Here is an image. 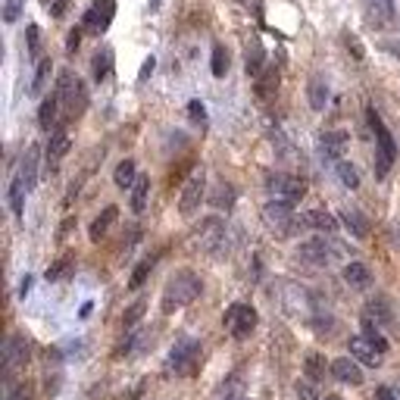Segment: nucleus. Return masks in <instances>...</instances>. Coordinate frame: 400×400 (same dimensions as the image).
Here are the masks:
<instances>
[{
  "label": "nucleus",
  "instance_id": "1",
  "mask_svg": "<svg viewBox=\"0 0 400 400\" xmlns=\"http://www.w3.org/2000/svg\"><path fill=\"white\" fill-rule=\"evenodd\" d=\"M200 291H203L200 275H194L191 269H178L163 288V310L172 313L178 307H188V303H194L200 297Z\"/></svg>",
  "mask_w": 400,
  "mask_h": 400
},
{
  "label": "nucleus",
  "instance_id": "2",
  "mask_svg": "<svg viewBox=\"0 0 400 400\" xmlns=\"http://www.w3.org/2000/svg\"><path fill=\"white\" fill-rule=\"evenodd\" d=\"M366 119H369V128L375 132V178H384L391 172V166H394V159H397V144H394V138H391L388 128H384L382 116L375 113V107L366 110Z\"/></svg>",
  "mask_w": 400,
  "mask_h": 400
},
{
  "label": "nucleus",
  "instance_id": "3",
  "mask_svg": "<svg viewBox=\"0 0 400 400\" xmlns=\"http://www.w3.org/2000/svg\"><path fill=\"white\" fill-rule=\"evenodd\" d=\"M56 97H60V104H63V110H66L69 119L82 116L85 107H88V91H85V82L72 75L69 69H63L60 78H56Z\"/></svg>",
  "mask_w": 400,
  "mask_h": 400
},
{
  "label": "nucleus",
  "instance_id": "4",
  "mask_svg": "<svg viewBox=\"0 0 400 400\" xmlns=\"http://www.w3.org/2000/svg\"><path fill=\"white\" fill-rule=\"evenodd\" d=\"M222 325L229 329L231 338H238V341L250 338V332L257 329V310L250 303H231L222 316Z\"/></svg>",
  "mask_w": 400,
  "mask_h": 400
},
{
  "label": "nucleus",
  "instance_id": "5",
  "mask_svg": "<svg viewBox=\"0 0 400 400\" xmlns=\"http://www.w3.org/2000/svg\"><path fill=\"white\" fill-rule=\"evenodd\" d=\"M266 191L272 194V198H279V200L297 203L303 194H307V185H303V178L288 176V172H269L266 176Z\"/></svg>",
  "mask_w": 400,
  "mask_h": 400
},
{
  "label": "nucleus",
  "instance_id": "6",
  "mask_svg": "<svg viewBox=\"0 0 400 400\" xmlns=\"http://www.w3.org/2000/svg\"><path fill=\"white\" fill-rule=\"evenodd\" d=\"M338 253L341 247L334 241H325V238H310L297 247V260H303L307 266H329Z\"/></svg>",
  "mask_w": 400,
  "mask_h": 400
},
{
  "label": "nucleus",
  "instance_id": "7",
  "mask_svg": "<svg viewBox=\"0 0 400 400\" xmlns=\"http://www.w3.org/2000/svg\"><path fill=\"white\" fill-rule=\"evenodd\" d=\"M116 16V0H91V6L82 16V28L88 35H104Z\"/></svg>",
  "mask_w": 400,
  "mask_h": 400
},
{
  "label": "nucleus",
  "instance_id": "8",
  "mask_svg": "<svg viewBox=\"0 0 400 400\" xmlns=\"http://www.w3.org/2000/svg\"><path fill=\"white\" fill-rule=\"evenodd\" d=\"M198 356H200V341H194V338H181L176 347H172V353H169V366H172V372H178V375H191L194 372V366H198Z\"/></svg>",
  "mask_w": 400,
  "mask_h": 400
},
{
  "label": "nucleus",
  "instance_id": "9",
  "mask_svg": "<svg viewBox=\"0 0 400 400\" xmlns=\"http://www.w3.org/2000/svg\"><path fill=\"white\" fill-rule=\"evenodd\" d=\"M203 198H207V176H203V169H198L191 178L185 181V188H181V200H178L181 216H194V213H198Z\"/></svg>",
  "mask_w": 400,
  "mask_h": 400
},
{
  "label": "nucleus",
  "instance_id": "10",
  "mask_svg": "<svg viewBox=\"0 0 400 400\" xmlns=\"http://www.w3.org/2000/svg\"><path fill=\"white\" fill-rule=\"evenodd\" d=\"M28 360V338L23 334H10L4 344V375H6V384H10L13 372H16L19 366H25Z\"/></svg>",
  "mask_w": 400,
  "mask_h": 400
},
{
  "label": "nucleus",
  "instance_id": "11",
  "mask_svg": "<svg viewBox=\"0 0 400 400\" xmlns=\"http://www.w3.org/2000/svg\"><path fill=\"white\" fill-rule=\"evenodd\" d=\"M347 141H351L347 132H325L319 138V154H322L325 163H341V157L347 150Z\"/></svg>",
  "mask_w": 400,
  "mask_h": 400
},
{
  "label": "nucleus",
  "instance_id": "12",
  "mask_svg": "<svg viewBox=\"0 0 400 400\" xmlns=\"http://www.w3.org/2000/svg\"><path fill=\"white\" fill-rule=\"evenodd\" d=\"M38 159H41V150H38V144H32V147L23 154V163H19V169H16V176L25 181L28 194H32L35 185H38Z\"/></svg>",
  "mask_w": 400,
  "mask_h": 400
},
{
  "label": "nucleus",
  "instance_id": "13",
  "mask_svg": "<svg viewBox=\"0 0 400 400\" xmlns=\"http://www.w3.org/2000/svg\"><path fill=\"white\" fill-rule=\"evenodd\" d=\"M66 154H69L66 128H54V135H50V141H47V172H56V166H60V159Z\"/></svg>",
  "mask_w": 400,
  "mask_h": 400
},
{
  "label": "nucleus",
  "instance_id": "14",
  "mask_svg": "<svg viewBox=\"0 0 400 400\" xmlns=\"http://www.w3.org/2000/svg\"><path fill=\"white\" fill-rule=\"evenodd\" d=\"M332 375L344 384H363V369L353 356H341V360L332 363Z\"/></svg>",
  "mask_w": 400,
  "mask_h": 400
},
{
  "label": "nucleus",
  "instance_id": "15",
  "mask_svg": "<svg viewBox=\"0 0 400 400\" xmlns=\"http://www.w3.org/2000/svg\"><path fill=\"white\" fill-rule=\"evenodd\" d=\"M351 356L356 363H363V366H378V360H382V353H378L363 334H353L351 338Z\"/></svg>",
  "mask_w": 400,
  "mask_h": 400
},
{
  "label": "nucleus",
  "instance_id": "16",
  "mask_svg": "<svg viewBox=\"0 0 400 400\" xmlns=\"http://www.w3.org/2000/svg\"><path fill=\"white\" fill-rule=\"evenodd\" d=\"M307 97H310V107H313L316 113H322V110H325V104H329V82H325L322 72H316V75L310 78Z\"/></svg>",
  "mask_w": 400,
  "mask_h": 400
},
{
  "label": "nucleus",
  "instance_id": "17",
  "mask_svg": "<svg viewBox=\"0 0 400 400\" xmlns=\"http://www.w3.org/2000/svg\"><path fill=\"white\" fill-rule=\"evenodd\" d=\"M244 66H247V75H253V78L263 75V69H266V50H263V44H260L257 38H253L250 44H247Z\"/></svg>",
  "mask_w": 400,
  "mask_h": 400
},
{
  "label": "nucleus",
  "instance_id": "18",
  "mask_svg": "<svg viewBox=\"0 0 400 400\" xmlns=\"http://www.w3.org/2000/svg\"><path fill=\"white\" fill-rule=\"evenodd\" d=\"M344 281L351 288H356V291H366L369 285H372V272H369V266L366 263H347L344 266Z\"/></svg>",
  "mask_w": 400,
  "mask_h": 400
},
{
  "label": "nucleus",
  "instance_id": "19",
  "mask_svg": "<svg viewBox=\"0 0 400 400\" xmlns=\"http://www.w3.org/2000/svg\"><path fill=\"white\" fill-rule=\"evenodd\" d=\"M113 47H100L97 54H94V60H91V72H94V82H107V78H110V72H113Z\"/></svg>",
  "mask_w": 400,
  "mask_h": 400
},
{
  "label": "nucleus",
  "instance_id": "20",
  "mask_svg": "<svg viewBox=\"0 0 400 400\" xmlns=\"http://www.w3.org/2000/svg\"><path fill=\"white\" fill-rule=\"evenodd\" d=\"M60 97H56V91L54 94H47V97L44 100H41V110H38V126L41 128H47V132H50V128H54L56 126V113H60Z\"/></svg>",
  "mask_w": 400,
  "mask_h": 400
},
{
  "label": "nucleus",
  "instance_id": "21",
  "mask_svg": "<svg viewBox=\"0 0 400 400\" xmlns=\"http://www.w3.org/2000/svg\"><path fill=\"white\" fill-rule=\"evenodd\" d=\"M341 222H344L347 231H351L353 238H360V241L369 235V222H366V216H363L360 210H351V207L341 210Z\"/></svg>",
  "mask_w": 400,
  "mask_h": 400
},
{
  "label": "nucleus",
  "instance_id": "22",
  "mask_svg": "<svg viewBox=\"0 0 400 400\" xmlns=\"http://www.w3.org/2000/svg\"><path fill=\"white\" fill-rule=\"evenodd\" d=\"M366 316L375 319L378 325H391V322H394V310H391V301H388V297H372V301H369V307H366Z\"/></svg>",
  "mask_w": 400,
  "mask_h": 400
},
{
  "label": "nucleus",
  "instance_id": "23",
  "mask_svg": "<svg viewBox=\"0 0 400 400\" xmlns=\"http://www.w3.org/2000/svg\"><path fill=\"white\" fill-rule=\"evenodd\" d=\"M369 16H372V23L382 28V25H391L394 23V0H369Z\"/></svg>",
  "mask_w": 400,
  "mask_h": 400
},
{
  "label": "nucleus",
  "instance_id": "24",
  "mask_svg": "<svg viewBox=\"0 0 400 400\" xmlns=\"http://www.w3.org/2000/svg\"><path fill=\"white\" fill-rule=\"evenodd\" d=\"M363 338H366L369 341V344H372L375 347V351L378 353H388V338H384V334H382V329H378V322H375V319H369V316H363Z\"/></svg>",
  "mask_w": 400,
  "mask_h": 400
},
{
  "label": "nucleus",
  "instance_id": "25",
  "mask_svg": "<svg viewBox=\"0 0 400 400\" xmlns=\"http://www.w3.org/2000/svg\"><path fill=\"white\" fill-rule=\"evenodd\" d=\"M301 222L307 225V229H316V231H334V216L325 213V210H310V213L301 216Z\"/></svg>",
  "mask_w": 400,
  "mask_h": 400
},
{
  "label": "nucleus",
  "instance_id": "26",
  "mask_svg": "<svg viewBox=\"0 0 400 400\" xmlns=\"http://www.w3.org/2000/svg\"><path fill=\"white\" fill-rule=\"evenodd\" d=\"M116 216H119V210L116 207H104V213L97 216V219L91 222V229H88V235H91V241H100V238L110 231V225L116 222Z\"/></svg>",
  "mask_w": 400,
  "mask_h": 400
},
{
  "label": "nucleus",
  "instance_id": "27",
  "mask_svg": "<svg viewBox=\"0 0 400 400\" xmlns=\"http://www.w3.org/2000/svg\"><path fill=\"white\" fill-rule=\"evenodd\" d=\"M210 203H213L216 210H225V213H229V210L235 207V188H231L229 181H219V185H216V191L210 194Z\"/></svg>",
  "mask_w": 400,
  "mask_h": 400
},
{
  "label": "nucleus",
  "instance_id": "28",
  "mask_svg": "<svg viewBox=\"0 0 400 400\" xmlns=\"http://www.w3.org/2000/svg\"><path fill=\"white\" fill-rule=\"evenodd\" d=\"M50 72H54V63H50L47 56H44V60H41L38 66H35V78H32V88H28V94H32V97H38V94L44 91V88H47V82H50Z\"/></svg>",
  "mask_w": 400,
  "mask_h": 400
},
{
  "label": "nucleus",
  "instance_id": "29",
  "mask_svg": "<svg viewBox=\"0 0 400 400\" xmlns=\"http://www.w3.org/2000/svg\"><path fill=\"white\" fill-rule=\"evenodd\" d=\"M25 194H28L25 181L19 178V176H13V181H10V210H13V216H16V219H23V200H25Z\"/></svg>",
  "mask_w": 400,
  "mask_h": 400
},
{
  "label": "nucleus",
  "instance_id": "30",
  "mask_svg": "<svg viewBox=\"0 0 400 400\" xmlns=\"http://www.w3.org/2000/svg\"><path fill=\"white\" fill-rule=\"evenodd\" d=\"M325 366H329V363H325V356H319V353H307V356H303V372H307V378H310L313 384L325 378Z\"/></svg>",
  "mask_w": 400,
  "mask_h": 400
},
{
  "label": "nucleus",
  "instance_id": "31",
  "mask_svg": "<svg viewBox=\"0 0 400 400\" xmlns=\"http://www.w3.org/2000/svg\"><path fill=\"white\" fill-rule=\"evenodd\" d=\"M113 181L119 188H135V181H138V169H135V159H122L119 166H116V176Z\"/></svg>",
  "mask_w": 400,
  "mask_h": 400
},
{
  "label": "nucleus",
  "instance_id": "32",
  "mask_svg": "<svg viewBox=\"0 0 400 400\" xmlns=\"http://www.w3.org/2000/svg\"><path fill=\"white\" fill-rule=\"evenodd\" d=\"M147 194H150V178L138 176L135 188H132V210L135 213H144V207H147Z\"/></svg>",
  "mask_w": 400,
  "mask_h": 400
},
{
  "label": "nucleus",
  "instance_id": "33",
  "mask_svg": "<svg viewBox=\"0 0 400 400\" xmlns=\"http://www.w3.org/2000/svg\"><path fill=\"white\" fill-rule=\"evenodd\" d=\"M154 266H157V257H147V260H141V263L135 266L132 279H128V288H132V291H138V288H141L144 281H147V275L154 272Z\"/></svg>",
  "mask_w": 400,
  "mask_h": 400
},
{
  "label": "nucleus",
  "instance_id": "34",
  "mask_svg": "<svg viewBox=\"0 0 400 400\" xmlns=\"http://www.w3.org/2000/svg\"><path fill=\"white\" fill-rule=\"evenodd\" d=\"M275 88H279V69H263V75L257 78V94L260 97H269V94H272Z\"/></svg>",
  "mask_w": 400,
  "mask_h": 400
},
{
  "label": "nucleus",
  "instance_id": "35",
  "mask_svg": "<svg viewBox=\"0 0 400 400\" xmlns=\"http://www.w3.org/2000/svg\"><path fill=\"white\" fill-rule=\"evenodd\" d=\"M334 169H338V178L344 181L347 188H360V172H356V166H353V163H347V159H341V163L334 166Z\"/></svg>",
  "mask_w": 400,
  "mask_h": 400
},
{
  "label": "nucleus",
  "instance_id": "36",
  "mask_svg": "<svg viewBox=\"0 0 400 400\" xmlns=\"http://www.w3.org/2000/svg\"><path fill=\"white\" fill-rule=\"evenodd\" d=\"M210 66H213L216 78H225V72H229V50H225L222 44L213 47V63H210Z\"/></svg>",
  "mask_w": 400,
  "mask_h": 400
},
{
  "label": "nucleus",
  "instance_id": "37",
  "mask_svg": "<svg viewBox=\"0 0 400 400\" xmlns=\"http://www.w3.org/2000/svg\"><path fill=\"white\" fill-rule=\"evenodd\" d=\"M144 310H147V303H144V301H135L132 307H128L126 313H122V325H126V329H135V325L141 322Z\"/></svg>",
  "mask_w": 400,
  "mask_h": 400
},
{
  "label": "nucleus",
  "instance_id": "38",
  "mask_svg": "<svg viewBox=\"0 0 400 400\" xmlns=\"http://www.w3.org/2000/svg\"><path fill=\"white\" fill-rule=\"evenodd\" d=\"M25 38H28V56L41 63L44 56H41V32H38V25H28L25 28Z\"/></svg>",
  "mask_w": 400,
  "mask_h": 400
},
{
  "label": "nucleus",
  "instance_id": "39",
  "mask_svg": "<svg viewBox=\"0 0 400 400\" xmlns=\"http://www.w3.org/2000/svg\"><path fill=\"white\" fill-rule=\"evenodd\" d=\"M69 269H72V257H60L54 266L47 269V275H44V279H47V281H60L63 275L69 272Z\"/></svg>",
  "mask_w": 400,
  "mask_h": 400
},
{
  "label": "nucleus",
  "instance_id": "40",
  "mask_svg": "<svg viewBox=\"0 0 400 400\" xmlns=\"http://www.w3.org/2000/svg\"><path fill=\"white\" fill-rule=\"evenodd\" d=\"M25 10V0H4V23H16Z\"/></svg>",
  "mask_w": 400,
  "mask_h": 400
},
{
  "label": "nucleus",
  "instance_id": "41",
  "mask_svg": "<svg viewBox=\"0 0 400 400\" xmlns=\"http://www.w3.org/2000/svg\"><path fill=\"white\" fill-rule=\"evenodd\" d=\"M294 391H297V400H322V397H319V388L310 382V378L297 382V384H294Z\"/></svg>",
  "mask_w": 400,
  "mask_h": 400
},
{
  "label": "nucleus",
  "instance_id": "42",
  "mask_svg": "<svg viewBox=\"0 0 400 400\" xmlns=\"http://www.w3.org/2000/svg\"><path fill=\"white\" fill-rule=\"evenodd\" d=\"M141 341H144V332H132V334H126V338H122V344L119 347H116V353H132L135 351V347L138 344H141Z\"/></svg>",
  "mask_w": 400,
  "mask_h": 400
},
{
  "label": "nucleus",
  "instance_id": "43",
  "mask_svg": "<svg viewBox=\"0 0 400 400\" xmlns=\"http://www.w3.org/2000/svg\"><path fill=\"white\" fill-rule=\"evenodd\" d=\"M188 116H191L194 122H207V107H203L200 100H191V104H188Z\"/></svg>",
  "mask_w": 400,
  "mask_h": 400
},
{
  "label": "nucleus",
  "instance_id": "44",
  "mask_svg": "<svg viewBox=\"0 0 400 400\" xmlns=\"http://www.w3.org/2000/svg\"><path fill=\"white\" fill-rule=\"evenodd\" d=\"M82 35H85V28H72V32H69V38H66L69 54H75V50H78V44H82Z\"/></svg>",
  "mask_w": 400,
  "mask_h": 400
},
{
  "label": "nucleus",
  "instance_id": "45",
  "mask_svg": "<svg viewBox=\"0 0 400 400\" xmlns=\"http://www.w3.org/2000/svg\"><path fill=\"white\" fill-rule=\"evenodd\" d=\"M154 69H157V60H154V56H147V60H144V66H141V75H138V82L144 85L150 75H154Z\"/></svg>",
  "mask_w": 400,
  "mask_h": 400
},
{
  "label": "nucleus",
  "instance_id": "46",
  "mask_svg": "<svg viewBox=\"0 0 400 400\" xmlns=\"http://www.w3.org/2000/svg\"><path fill=\"white\" fill-rule=\"evenodd\" d=\"M66 10H69V0H54V6H50V16L60 19Z\"/></svg>",
  "mask_w": 400,
  "mask_h": 400
},
{
  "label": "nucleus",
  "instance_id": "47",
  "mask_svg": "<svg viewBox=\"0 0 400 400\" xmlns=\"http://www.w3.org/2000/svg\"><path fill=\"white\" fill-rule=\"evenodd\" d=\"M375 400H397V394L388 388V384H378V388H375Z\"/></svg>",
  "mask_w": 400,
  "mask_h": 400
},
{
  "label": "nucleus",
  "instance_id": "48",
  "mask_svg": "<svg viewBox=\"0 0 400 400\" xmlns=\"http://www.w3.org/2000/svg\"><path fill=\"white\" fill-rule=\"evenodd\" d=\"M344 41H347V47L353 50V56H356V60H363V47H360V41H356L353 35H344Z\"/></svg>",
  "mask_w": 400,
  "mask_h": 400
},
{
  "label": "nucleus",
  "instance_id": "49",
  "mask_svg": "<svg viewBox=\"0 0 400 400\" xmlns=\"http://www.w3.org/2000/svg\"><path fill=\"white\" fill-rule=\"evenodd\" d=\"M28 291H32V275H25V279H23V288H19V297H25Z\"/></svg>",
  "mask_w": 400,
  "mask_h": 400
},
{
  "label": "nucleus",
  "instance_id": "50",
  "mask_svg": "<svg viewBox=\"0 0 400 400\" xmlns=\"http://www.w3.org/2000/svg\"><path fill=\"white\" fill-rule=\"evenodd\" d=\"M382 47H384V50H391V54H394V56H400V44H397V41H384Z\"/></svg>",
  "mask_w": 400,
  "mask_h": 400
},
{
  "label": "nucleus",
  "instance_id": "51",
  "mask_svg": "<svg viewBox=\"0 0 400 400\" xmlns=\"http://www.w3.org/2000/svg\"><path fill=\"white\" fill-rule=\"evenodd\" d=\"M150 10H159V0H150Z\"/></svg>",
  "mask_w": 400,
  "mask_h": 400
},
{
  "label": "nucleus",
  "instance_id": "52",
  "mask_svg": "<svg viewBox=\"0 0 400 400\" xmlns=\"http://www.w3.org/2000/svg\"><path fill=\"white\" fill-rule=\"evenodd\" d=\"M325 400H341V397H338V394H329V397H325Z\"/></svg>",
  "mask_w": 400,
  "mask_h": 400
},
{
  "label": "nucleus",
  "instance_id": "53",
  "mask_svg": "<svg viewBox=\"0 0 400 400\" xmlns=\"http://www.w3.org/2000/svg\"><path fill=\"white\" fill-rule=\"evenodd\" d=\"M244 4H250V0H244Z\"/></svg>",
  "mask_w": 400,
  "mask_h": 400
},
{
  "label": "nucleus",
  "instance_id": "54",
  "mask_svg": "<svg viewBox=\"0 0 400 400\" xmlns=\"http://www.w3.org/2000/svg\"><path fill=\"white\" fill-rule=\"evenodd\" d=\"M397 382H400V375H397Z\"/></svg>",
  "mask_w": 400,
  "mask_h": 400
}]
</instances>
